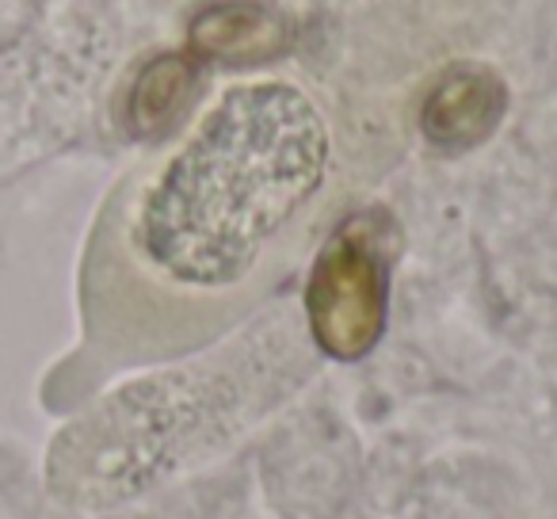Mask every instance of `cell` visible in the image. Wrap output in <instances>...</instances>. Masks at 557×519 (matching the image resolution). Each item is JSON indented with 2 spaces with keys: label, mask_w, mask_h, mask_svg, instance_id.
<instances>
[{
  "label": "cell",
  "mask_w": 557,
  "mask_h": 519,
  "mask_svg": "<svg viewBox=\"0 0 557 519\" xmlns=\"http://www.w3.org/2000/svg\"><path fill=\"white\" fill-rule=\"evenodd\" d=\"M333 180L336 141L306 88L222 92L103 202L81 264L85 356L123 371L214 344L290 272Z\"/></svg>",
  "instance_id": "obj_1"
},
{
  "label": "cell",
  "mask_w": 557,
  "mask_h": 519,
  "mask_svg": "<svg viewBox=\"0 0 557 519\" xmlns=\"http://www.w3.org/2000/svg\"><path fill=\"white\" fill-rule=\"evenodd\" d=\"M310 374L313 348L302 321L283 310L202 363L131 386L115 397L108 417L138 432L131 489L141 493L161 478L218 458Z\"/></svg>",
  "instance_id": "obj_2"
},
{
  "label": "cell",
  "mask_w": 557,
  "mask_h": 519,
  "mask_svg": "<svg viewBox=\"0 0 557 519\" xmlns=\"http://www.w3.org/2000/svg\"><path fill=\"white\" fill-rule=\"evenodd\" d=\"M306 310L313 344L329 356L359 359L379 344L386 325V264L359 225H344L321 248Z\"/></svg>",
  "instance_id": "obj_3"
},
{
  "label": "cell",
  "mask_w": 557,
  "mask_h": 519,
  "mask_svg": "<svg viewBox=\"0 0 557 519\" xmlns=\"http://www.w3.org/2000/svg\"><path fill=\"white\" fill-rule=\"evenodd\" d=\"M504 115V85L485 65H455L424 100V134L443 149L478 146Z\"/></svg>",
  "instance_id": "obj_4"
},
{
  "label": "cell",
  "mask_w": 557,
  "mask_h": 519,
  "mask_svg": "<svg viewBox=\"0 0 557 519\" xmlns=\"http://www.w3.org/2000/svg\"><path fill=\"white\" fill-rule=\"evenodd\" d=\"M287 24L263 4L230 0V4H210L191 24V47L202 58H214L225 65H256L287 50Z\"/></svg>",
  "instance_id": "obj_5"
},
{
  "label": "cell",
  "mask_w": 557,
  "mask_h": 519,
  "mask_svg": "<svg viewBox=\"0 0 557 519\" xmlns=\"http://www.w3.org/2000/svg\"><path fill=\"white\" fill-rule=\"evenodd\" d=\"M195 96V65L184 54L157 58L141 70L134 85L131 108H134V131L138 134H161L172 123H180Z\"/></svg>",
  "instance_id": "obj_6"
}]
</instances>
